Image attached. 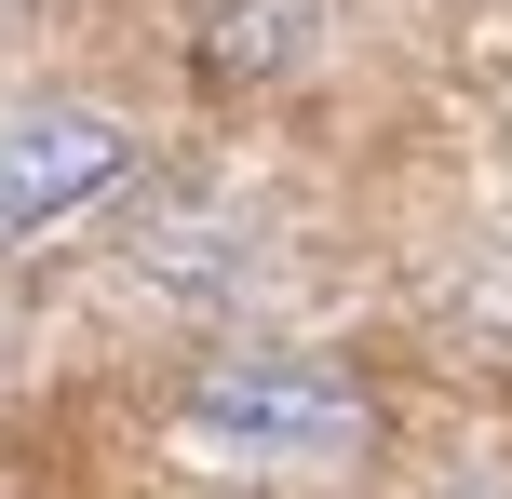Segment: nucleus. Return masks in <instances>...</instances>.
Returning <instances> with one entry per match:
<instances>
[{
  "mask_svg": "<svg viewBox=\"0 0 512 499\" xmlns=\"http://www.w3.org/2000/svg\"><path fill=\"white\" fill-rule=\"evenodd\" d=\"M176 419L230 473H364L391 405H378V378L351 351H216L176 392Z\"/></svg>",
  "mask_w": 512,
  "mask_h": 499,
  "instance_id": "1",
  "label": "nucleus"
},
{
  "mask_svg": "<svg viewBox=\"0 0 512 499\" xmlns=\"http://www.w3.org/2000/svg\"><path fill=\"white\" fill-rule=\"evenodd\" d=\"M459 499H512V486H459Z\"/></svg>",
  "mask_w": 512,
  "mask_h": 499,
  "instance_id": "5",
  "label": "nucleus"
},
{
  "mask_svg": "<svg viewBox=\"0 0 512 499\" xmlns=\"http://www.w3.org/2000/svg\"><path fill=\"white\" fill-rule=\"evenodd\" d=\"M324 41H337V0H216L189 27V81L203 95H283Z\"/></svg>",
  "mask_w": 512,
  "mask_h": 499,
  "instance_id": "3",
  "label": "nucleus"
},
{
  "mask_svg": "<svg viewBox=\"0 0 512 499\" xmlns=\"http://www.w3.org/2000/svg\"><path fill=\"white\" fill-rule=\"evenodd\" d=\"M135 270H149V284L162 297H216V284H230V216H216V203H162L149 216V243H135Z\"/></svg>",
  "mask_w": 512,
  "mask_h": 499,
  "instance_id": "4",
  "label": "nucleus"
},
{
  "mask_svg": "<svg viewBox=\"0 0 512 499\" xmlns=\"http://www.w3.org/2000/svg\"><path fill=\"white\" fill-rule=\"evenodd\" d=\"M122 176H135L122 108H14L0 122V243H41L68 216H95Z\"/></svg>",
  "mask_w": 512,
  "mask_h": 499,
  "instance_id": "2",
  "label": "nucleus"
}]
</instances>
